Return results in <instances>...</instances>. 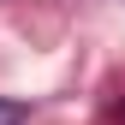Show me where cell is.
<instances>
[{
  "instance_id": "cell-1",
  "label": "cell",
  "mask_w": 125,
  "mask_h": 125,
  "mask_svg": "<svg viewBox=\"0 0 125 125\" xmlns=\"http://www.w3.org/2000/svg\"><path fill=\"white\" fill-rule=\"evenodd\" d=\"M24 113H30L24 101H6V95H0V125H24Z\"/></svg>"
}]
</instances>
